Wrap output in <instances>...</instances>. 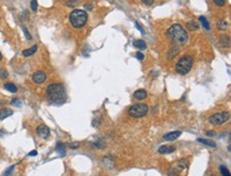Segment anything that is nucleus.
<instances>
[{
  "instance_id": "f257e3e1",
  "label": "nucleus",
  "mask_w": 231,
  "mask_h": 176,
  "mask_svg": "<svg viewBox=\"0 0 231 176\" xmlns=\"http://www.w3.org/2000/svg\"><path fill=\"white\" fill-rule=\"evenodd\" d=\"M46 96L53 105H62L66 100V91L61 83H52L46 88Z\"/></svg>"
},
{
  "instance_id": "f03ea898",
  "label": "nucleus",
  "mask_w": 231,
  "mask_h": 176,
  "mask_svg": "<svg viewBox=\"0 0 231 176\" xmlns=\"http://www.w3.org/2000/svg\"><path fill=\"white\" fill-rule=\"evenodd\" d=\"M167 37L173 44L178 46L185 45L187 40H189V35H187V31L179 24H175L167 30Z\"/></svg>"
},
{
  "instance_id": "7ed1b4c3",
  "label": "nucleus",
  "mask_w": 231,
  "mask_h": 176,
  "mask_svg": "<svg viewBox=\"0 0 231 176\" xmlns=\"http://www.w3.org/2000/svg\"><path fill=\"white\" fill-rule=\"evenodd\" d=\"M87 21V13L84 10H73L69 15V23L73 28H82Z\"/></svg>"
},
{
  "instance_id": "20e7f679",
  "label": "nucleus",
  "mask_w": 231,
  "mask_h": 176,
  "mask_svg": "<svg viewBox=\"0 0 231 176\" xmlns=\"http://www.w3.org/2000/svg\"><path fill=\"white\" fill-rule=\"evenodd\" d=\"M192 65H193V58L191 56H184V57L180 58V60L177 62L176 70L178 74L185 75L191 70Z\"/></svg>"
},
{
  "instance_id": "39448f33",
  "label": "nucleus",
  "mask_w": 231,
  "mask_h": 176,
  "mask_svg": "<svg viewBox=\"0 0 231 176\" xmlns=\"http://www.w3.org/2000/svg\"><path fill=\"white\" fill-rule=\"evenodd\" d=\"M148 112V106L145 104H136L130 108L128 110V114L132 118L138 119V118H143L145 116Z\"/></svg>"
},
{
  "instance_id": "423d86ee",
  "label": "nucleus",
  "mask_w": 231,
  "mask_h": 176,
  "mask_svg": "<svg viewBox=\"0 0 231 176\" xmlns=\"http://www.w3.org/2000/svg\"><path fill=\"white\" fill-rule=\"evenodd\" d=\"M229 112H219L210 116V123L212 125H222L229 119Z\"/></svg>"
},
{
  "instance_id": "0eeeda50",
  "label": "nucleus",
  "mask_w": 231,
  "mask_h": 176,
  "mask_svg": "<svg viewBox=\"0 0 231 176\" xmlns=\"http://www.w3.org/2000/svg\"><path fill=\"white\" fill-rule=\"evenodd\" d=\"M36 133L42 139H44V140L48 139L49 135H50V129H49L46 125L42 124V125H40V126L36 128Z\"/></svg>"
},
{
  "instance_id": "6e6552de",
  "label": "nucleus",
  "mask_w": 231,
  "mask_h": 176,
  "mask_svg": "<svg viewBox=\"0 0 231 176\" xmlns=\"http://www.w3.org/2000/svg\"><path fill=\"white\" fill-rule=\"evenodd\" d=\"M46 78H47L46 74H45L44 72H42V70H37V72H35V73L32 75L33 82L36 83V84H42V83H44V82L46 81Z\"/></svg>"
},
{
  "instance_id": "1a4fd4ad",
  "label": "nucleus",
  "mask_w": 231,
  "mask_h": 176,
  "mask_svg": "<svg viewBox=\"0 0 231 176\" xmlns=\"http://www.w3.org/2000/svg\"><path fill=\"white\" fill-rule=\"evenodd\" d=\"M181 135V131H171V132H168L166 135H164L163 139L166 140V141H174L177 138H179Z\"/></svg>"
},
{
  "instance_id": "9d476101",
  "label": "nucleus",
  "mask_w": 231,
  "mask_h": 176,
  "mask_svg": "<svg viewBox=\"0 0 231 176\" xmlns=\"http://www.w3.org/2000/svg\"><path fill=\"white\" fill-rule=\"evenodd\" d=\"M37 51V45H33L32 47H30V48H28V49H24L23 50V56L24 57H31V56H33L34 53Z\"/></svg>"
},
{
  "instance_id": "9b49d317",
  "label": "nucleus",
  "mask_w": 231,
  "mask_h": 176,
  "mask_svg": "<svg viewBox=\"0 0 231 176\" xmlns=\"http://www.w3.org/2000/svg\"><path fill=\"white\" fill-rule=\"evenodd\" d=\"M13 113H14L13 110L9 109V108H3V109H1V110H0V121H2V120L7 119V118H9V116H11Z\"/></svg>"
},
{
  "instance_id": "f8f14e48",
  "label": "nucleus",
  "mask_w": 231,
  "mask_h": 176,
  "mask_svg": "<svg viewBox=\"0 0 231 176\" xmlns=\"http://www.w3.org/2000/svg\"><path fill=\"white\" fill-rule=\"evenodd\" d=\"M56 151H57V153L61 156V157H64L65 154H66V146H65L63 143L59 142V143L57 144V146H56Z\"/></svg>"
},
{
  "instance_id": "ddd939ff",
  "label": "nucleus",
  "mask_w": 231,
  "mask_h": 176,
  "mask_svg": "<svg viewBox=\"0 0 231 176\" xmlns=\"http://www.w3.org/2000/svg\"><path fill=\"white\" fill-rule=\"evenodd\" d=\"M176 147L175 146H168V145H163L161 147L159 148V153L160 154H169V153H173L175 151Z\"/></svg>"
},
{
  "instance_id": "4468645a",
  "label": "nucleus",
  "mask_w": 231,
  "mask_h": 176,
  "mask_svg": "<svg viewBox=\"0 0 231 176\" xmlns=\"http://www.w3.org/2000/svg\"><path fill=\"white\" fill-rule=\"evenodd\" d=\"M187 165H189V161L187 159H181L180 161H178V163L175 165V168L180 172V171H182L183 169L187 168Z\"/></svg>"
},
{
  "instance_id": "2eb2a0df",
  "label": "nucleus",
  "mask_w": 231,
  "mask_h": 176,
  "mask_svg": "<svg viewBox=\"0 0 231 176\" xmlns=\"http://www.w3.org/2000/svg\"><path fill=\"white\" fill-rule=\"evenodd\" d=\"M133 96L136 99L141 100V99H145L147 97V92L145 90H138L134 92Z\"/></svg>"
},
{
  "instance_id": "dca6fc26",
  "label": "nucleus",
  "mask_w": 231,
  "mask_h": 176,
  "mask_svg": "<svg viewBox=\"0 0 231 176\" xmlns=\"http://www.w3.org/2000/svg\"><path fill=\"white\" fill-rule=\"evenodd\" d=\"M219 44L222 47H229L230 46V40H229V37L227 35H220V39H219Z\"/></svg>"
},
{
  "instance_id": "f3484780",
  "label": "nucleus",
  "mask_w": 231,
  "mask_h": 176,
  "mask_svg": "<svg viewBox=\"0 0 231 176\" xmlns=\"http://www.w3.org/2000/svg\"><path fill=\"white\" fill-rule=\"evenodd\" d=\"M133 45H134V47H136V48H138V49H140V50L146 49V47H147L146 43H145V42L143 41V40H136V41H134Z\"/></svg>"
},
{
  "instance_id": "a211bd4d",
  "label": "nucleus",
  "mask_w": 231,
  "mask_h": 176,
  "mask_svg": "<svg viewBox=\"0 0 231 176\" xmlns=\"http://www.w3.org/2000/svg\"><path fill=\"white\" fill-rule=\"evenodd\" d=\"M179 53V48L177 47V46H173L171 48H170V50H169V52H168V59L169 60H171V59H174L177 54Z\"/></svg>"
},
{
  "instance_id": "6ab92c4d",
  "label": "nucleus",
  "mask_w": 231,
  "mask_h": 176,
  "mask_svg": "<svg viewBox=\"0 0 231 176\" xmlns=\"http://www.w3.org/2000/svg\"><path fill=\"white\" fill-rule=\"evenodd\" d=\"M4 89L8 90L9 92H11V93H16L17 92V86H15L14 83H11V82L5 83V84H4Z\"/></svg>"
},
{
  "instance_id": "aec40b11",
  "label": "nucleus",
  "mask_w": 231,
  "mask_h": 176,
  "mask_svg": "<svg viewBox=\"0 0 231 176\" xmlns=\"http://www.w3.org/2000/svg\"><path fill=\"white\" fill-rule=\"evenodd\" d=\"M199 21H200V23L203 24V28L206 29V30H210V24H209V21H207V18L203 16H200L199 17Z\"/></svg>"
},
{
  "instance_id": "412c9836",
  "label": "nucleus",
  "mask_w": 231,
  "mask_h": 176,
  "mask_svg": "<svg viewBox=\"0 0 231 176\" xmlns=\"http://www.w3.org/2000/svg\"><path fill=\"white\" fill-rule=\"evenodd\" d=\"M187 28L190 29L191 31H195V30H197L199 27L196 23H194V21H189V23H187Z\"/></svg>"
},
{
  "instance_id": "4be33fe9",
  "label": "nucleus",
  "mask_w": 231,
  "mask_h": 176,
  "mask_svg": "<svg viewBox=\"0 0 231 176\" xmlns=\"http://www.w3.org/2000/svg\"><path fill=\"white\" fill-rule=\"evenodd\" d=\"M198 142H200V143H203V144H206V145H208V146H211V147H215V146H216V144H215L214 142H212V141H210V140L198 139Z\"/></svg>"
},
{
  "instance_id": "5701e85b",
  "label": "nucleus",
  "mask_w": 231,
  "mask_h": 176,
  "mask_svg": "<svg viewBox=\"0 0 231 176\" xmlns=\"http://www.w3.org/2000/svg\"><path fill=\"white\" fill-rule=\"evenodd\" d=\"M219 170H220V172H222V174H223V176H231L230 175V172H229V170H228L226 167H224V165H222L220 168H219Z\"/></svg>"
},
{
  "instance_id": "b1692460",
  "label": "nucleus",
  "mask_w": 231,
  "mask_h": 176,
  "mask_svg": "<svg viewBox=\"0 0 231 176\" xmlns=\"http://www.w3.org/2000/svg\"><path fill=\"white\" fill-rule=\"evenodd\" d=\"M9 77V73L4 68H0V78L1 79H7Z\"/></svg>"
},
{
  "instance_id": "393cba45",
  "label": "nucleus",
  "mask_w": 231,
  "mask_h": 176,
  "mask_svg": "<svg viewBox=\"0 0 231 176\" xmlns=\"http://www.w3.org/2000/svg\"><path fill=\"white\" fill-rule=\"evenodd\" d=\"M218 28L220 29V30H226V28H227V21L222 19V21L218 23Z\"/></svg>"
},
{
  "instance_id": "a878e982",
  "label": "nucleus",
  "mask_w": 231,
  "mask_h": 176,
  "mask_svg": "<svg viewBox=\"0 0 231 176\" xmlns=\"http://www.w3.org/2000/svg\"><path fill=\"white\" fill-rule=\"evenodd\" d=\"M178 174H179V171L175 168V167L174 168H171L169 171H168V176H177Z\"/></svg>"
},
{
  "instance_id": "bb28decb",
  "label": "nucleus",
  "mask_w": 231,
  "mask_h": 176,
  "mask_svg": "<svg viewBox=\"0 0 231 176\" xmlns=\"http://www.w3.org/2000/svg\"><path fill=\"white\" fill-rule=\"evenodd\" d=\"M14 169H15V165H11L10 168H8V169H7V170H5V171H4L3 176H9V175H11Z\"/></svg>"
},
{
  "instance_id": "cd10ccee",
  "label": "nucleus",
  "mask_w": 231,
  "mask_h": 176,
  "mask_svg": "<svg viewBox=\"0 0 231 176\" xmlns=\"http://www.w3.org/2000/svg\"><path fill=\"white\" fill-rule=\"evenodd\" d=\"M31 10L33 12H36L37 11V1L36 0H32L31 1Z\"/></svg>"
},
{
  "instance_id": "c85d7f7f",
  "label": "nucleus",
  "mask_w": 231,
  "mask_h": 176,
  "mask_svg": "<svg viewBox=\"0 0 231 176\" xmlns=\"http://www.w3.org/2000/svg\"><path fill=\"white\" fill-rule=\"evenodd\" d=\"M23 31H24V35H26V37H27V40H32V37H31V34L28 32V30H27V28L26 27H23Z\"/></svg>"
},
{
  "instance_id": "c756f323",
  "label": "nucleus",
  "mask_w": 231,
  "mask_h": 176,
  "mask_svg": "<svg viewBox=\"0 0 231 176\" xmlns=\"http://www.w3.org/2000/svg\"><path fill=\"white\" fill-rule=\"evenodd\" d=\"M214 1V3L216 4V5H218V7H224L225 4H226V0H213Z\"/></svg>"
},
{
  "instance_id": "7c9ffc66",
  "label": "nucleus",
  "mask_w": 231,
  "mask_h": 176,
  "mask_svg": "<svg viewBox=\"0 0 231 176\" xmlns=\"http://www.w3.org/2000/svg\"><path fill=\"white\" fill-rule=\"evenodd\" d=\"M11 104L12 105H15V106H17V107H21V102L19 100L18 98H14V99H12V102H11Z\"/></svg>"
},
{
  "instance_id": "2f4dec72",
  "label": "nucleus",
  "mask_w": 231,
  "mask_h": 176,
  "mask_svg": "<svg viewBox=\"0 0 231 176\" xmlns=\"http://www.w3.org/2000/svg\"><path fill=\"white\" fill-rule=\"evenodd\" d=\"M135 57L138 58V60H141V61H142V60H144V58H145V56H144V54H143V53L141 52V51H138V52L135 53Z\"/></svg>"
},
{
  "instance_id": "473e14b6",
  "label": "nucleus",
  "mask_w": 231,
  "mask_h": 176,
  "mask_svg": "<svg viewBox=\"0 0 231 176\" xmlns=\"http://www.w3.org/2000/svg\"><path fill=\"white\" fill-rule=\"evenodd\" d=\"M142 2L145 5H151L154 2V0H142Z\"/></svg>"
},
{
  "instance_id": "72a5a7b5",
  "label": "nucleus",
  "mask_w": 231,
  "mask_h": 176,
  "mask_svg": "<svg viewBox=\"0 0 231 176\" xmlns=\"http://www.w3.org/2000/svg\"><path fill=\"white\" fill-rule=\"evenodd\" d=\"M135 25H136L138 29V30H140V31H141V33H142V34H145V31L143 30V28H142V27H141V26H140V24H138V23H135Z\"/></svg>"
},
{
  "instance_id": "f704fd0d",
  "label": "nucleus",
  "mask_w": 231,
  "mask_h": 176,
  "mask_svg": "<svg viewBox=\"0 0 231 176\" xmlns=\"http://www.w3.org/2000/svg\"><path fill=\"white\" fill-rule=\"evenodd\" d=\"M77 1H68V3H67V5L68 7H75V5H77Z\"/></svg>"
},
{
  "instance_id": "c9c22d12",
  "label": "nucleus",
  "mask_w": 231,
  "mask_h": 176,
  "mask_svg": "<svg viewBox=\"0 0 231 176\" xmlns=\"http://www.w3.org/2000/svg\"><path fill=\"white\" fill-rule=\"evenodd\" d=\"M37 155V151H30L28 154V156H36Z\"/></svg>"
},
{
  "instance_id": "e433bc0d",
  "label": "nucleus",
  "mask_w": 231,
  "mask_h": 176,
  "mask_svg": "<svg viewBox=\"0 0 231 176\" xmlns=\"http://www.w3.org/2000/svg\"><path fill=\"white\" fill-rule=\"evenodd\" d=\"M70 147L73 148V149H76V148L78 147V144L77 143H73V144H70Z\"/></svg>"
},
{
  "instance_id": "4c0bfd02",
  "label": "nucleus",
  "mask_w": 231,
  "mask_h": 176,
  "mask_svg": "<svg viewBox=\"0 0 231 176\" xmlns=\"http://www.w3.org/2000/svg\"><path fill=\"white\" fill-rule=\"evenodd\" d=\"M214 135H215L214 132H211V131H208L207 132V135H210V137H213Z\"/></svg>"
},
{
  "instance_id": "58836bf2",
  "label": "nucleus",
  "mask_w": 231,
  "mask_h": 176,
  "mask_svg": "<svg viewBox=\"0 0 231 176\" xmlns=\"http://www.w3.org/2000/svg\"><path fill=\"white\" fill-rule=\"evenodd\" d=\"M2 60V54H1V52H0V61Z\"/></svg>"
},
{
  "instance_id": "ea45409f",
  "label": "nucleus",
  "mask_w": 231,
  "mask_h": 176,
  "mask_svg": "<svg viewBox=\"0 0 231 176\" xmlns=\"http://www.w3.org/2000/svg\"><path fill=\"white\" fill-rule=\"evenodd\" d=\"M211 176H213V175H211Z\"/></svg>"
}]
</instances>
